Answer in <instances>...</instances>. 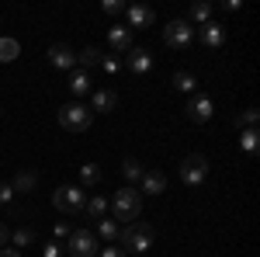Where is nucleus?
Masks as SVG:
<instances>
[{
	"label": "nucleus",
	"instance_id": "obj_33",
	"mask_svg": "<svg viewBox=\"0 0 260 257\" xmlns=\"http://www.w3.org/2000/svg\"><path fill=\"white\" fill-rule=\"evenodd\" d=\"M101 66H104L108 73H118V70H121V63H118V60H104V63H101Z\"/></svg>",
	"mask_w": 260,
	"mask_h": 257
},
{
	"label": "nucleus",
	"instance_id": "obj_34",
	"mask_svg": "<svg viewBox=\"0 0 260 257\" xmlns=\"http://www.w3.org/2000/svg\"><path fill=\"white\" fill-rule=\"evenodd\" d=\"M7 240H11V230H7V226H4V222H0V250H4V247H7Z\"/></svg>",
	"mask_w": 260,
	"mask_h": 257
},
{
	"label": "nucleus",
	"instance_id": "obj_27",
	"mask_svg": "<svg viewBox=\"0 0 260 257\" xmlns=\"http://www.w3.org/2000/svg\"><path fill=\"white\" fill-rule=\"evenodd\" d=\"M174 87H177L180 94H194V87H198V80L191 77V73H174Z\"/></svg>",
	"mask_w": 260,
	"mask_h": 257
},
{
	"label": "nucleus",
	"instance_id": "obj_23",
	"mask_svg": "<svg viewBox=\"0 0 260 257\" xmlns=\"http://www.w3.org/2000/svg\"><path fill=\"white\" fill-rule=\"evenodd\" d=\"M80 184H83V188L101 184V167H98V163H83V167H80Z\"/></svg>",
	"mask_w": 260,
	"mask_h": 257
},
{
	"label": "nucleus",
	"instance_id": "obj_30",
	"mask_svg": "<svg viewBox=\"0 0 260 257\" xmlns=\"http://www.w3.org/2000/svg\"><path fill=\"white\" fill-rule=\"evenodd\" d=\"M14 202V188H11V181H0V205H11Z\"/></svg>",
	"mask_w": 260,
	"mask_h": 257
},
{
	"label": "nucleus",
	"instance_id": "obj_16",
	"mask_svg": "<svg viewBox=\"0 0 260 257\" xmlns=\"http://www.w3.org/2000/svg\"><path fill=\"white\" fill-rule=\"evenodd\" d=\"M90 101H94V111L108 115V111H115V104H118V94H115V91H90Z\"/></svg>",
	"mask_w": 260,
	"mask_h": 257
},
{
	"label": "nucleus",
	"instance_id": "obj_28",
	"mask_svg": "<svg viewBox=\"0 0 260 257\" xmlns=\"http://www.w3.org/2000/svg\"><path fill=\"white\" fill-rule=\"evenodd\" d=\"M191 21H198V24L212 21V4H208V0H198V4L191 7Z\"/></svg>",
	"mask_w": 260,
	"mask_h": 257
},
{
	"label": "nucleus",
	"instance_id": "obj_9",
	"mask_svg": "<svg viewBox=\"0 0 260 257\" xmlns=\"http://www.w3.org/2000/svg\"><path fill=\"white\" fill-rule=\"evenodd\" d=\"M125 66H128V73H136V77H146V73L153 70V56H149V49H142V45H132V49L125 52Z\"/></svg>",
	"mask_w": 260,
	"mask_h": 257
},
{
	"label": "nucleus",
	"instance_id": "obj_7",
	"mask_svg": "<svg viewBox=\"0 0 260 257\" xmlns=\"http://www.w3.org/2000/svg\"><path fill=\"white\" fill-rule=\"evenodd\" d=\"M163 42H167L170 49H187V45L194 42V24L184 21V18H174L163 28Z\"/></svg>",
	"mask_w": 260,
	"mask_h": 257
},
{
	"label": "nucleus",
	"instance_id": "obj_10",
	"mask_svg": "<svg viewBox=\"0 0 260 257\" xmlns=\"http://www.w3.org/2000/svg\"><path fill=\"white\" fill-rule=\"evenodd\" d=\"M125 14H128V24H125L128 32H136V28H153V21H156L153 7H146V4H128Z\"/></svg>",
	"mask_w": 260,
	"mask_h": 257
},
{
	"label": "nucleus",
	"instance_id": "obj_2",
	"mask_svg": "<svg viewBox=\"0 0 260 257\" xmlns=\"http://www.w3.org/2000/svg\"><path fill=\"white\" fill-rule=\"evenodd\" d=\"M111 209H115V222H118V226H121V222L128 226V222H136L139 212H142V195L136 191V188H128V184H125L121 191H115Z\"/></svg>",
	"mask_w": 260,
	"mask_h": 257
},
{
	"label": "nucleus",
	"instance_id": "obj_1",
	"mask_svg": "<svg viewBox=\"0 0 260 257\" xmlns=\"http://www.w3.org/2000/svg\"><path fill=\"white\" fill-rule=\"evenodd\" d=\"M153 243H156V233H153V226L149 222H128L125 230L118 233V247L125 254H149L153 250Z\"/></svg>",
	"mask_w": 260,
	"mask_h": 257
},
{
	"label": "nucleus",
	"instance_id": "obj_14",
	"mask_svg": "<svg viewBox=\"0 0 260 257\" xmlns=\"http://www.w3.org/2000/svg\"><path fill=\"white\" fill-rule=\"evenodd\" d=\"M70 91H73L77 98H80V94H90V91H94L90 73H87V70H80V66H77V70H70Z\"/></svg>",
	"mask_w": 260,
	"mask_h": 257
},
{
	"label": "nucleus",
	"instance_id": "obj_22",
	"mask_svg": "<svg viewBox=\"0 0 260 257\" xmlns=\"http://www.w3.org/2000/svg\"><path fill=\"white\" fill-rule=\"evenodd\" d=\"M11 240H14V250L31 247V243H35V230H31V226H18V230L11 233Z\"/></svg>",
	"mask_w": 260,
	"mask_h": 257
},
{
	"label": "nucleus",
	"instance_id": "obj_32",
	"mask_svg": "<svg viewBox=\"0 0 260 257\" xmlns=\"http://www.w3.org/2000/svg\"><path fill=\"white\" fill-rule=\"evenodd\" d=\"M59 254H62L59 243H45V250H42V257H59Z\"/></svg>",
	"mask_w": 260,
	"mask_h": 257
},
{
	"label": "nucleus",
	"instance_id": "obj_18",
	"mask_svg": "<svg viewBox=\"0 0 260 257\" xmlns=\"http://www.w3.org/2000/svg\"><path fill=\"white\" fill-rule=\"evenodd\" d=\"M101 63H104V56H101L98 45H87L83 52H77V66H80V70H94V66H101Z\"/></svg>",
	"mask_w": 260,
	"mask_h": 257
},
{
	"label": "nucleus",
	"instance_id": "obj_24",
	"mask_svg": "<svg viewBox=\"0 0 260 257\" xmlns=\"http://www.w3.org/2000/svg\"><path fill=\"white\" fill-rule=\"evenodd\" d=\"M257 129H240V146H243V153L246 157H253L257 153Z\"/></svg>",
	"mask_w": 260,
	"mask_h": 257
},
{
	"label": "nucleus",
	"instance_id": "obj_19",
	"mask_svg": "<svg viewBox=\"0 0 260 257\" xmlns=\"http://www.w3.org/2000/svg\"><path fill=\"white\" fill-rule=\"evenodd\" d=\"M142 174H146V167H142L136 157H125V163H121V178L128 181V188L136 184V181H142Z\"/></svg>",
	"mask_w": 260,
	"mask_h": 257
},
{
	"label": "nucleus",
	"instance_id": "obj_29",
	"mask_svg": "<svg viewBox=\"0 0 260 257\" xmlns=\"http://www.w3.org/2000/svg\"><path fill=\"white\" fill-rule=\"evenodd\" d=\"M101 11H104V14H111V18H118L121 11H125V4H121V0H104V4H101Z\"/></svg>",
	"mask_w": 260,
	"mask_h": 257
},
{
	"label": "nucleus",
	"instance_id": "obj_5",
	"mask_svg": "<svg viewBox=\"0 0 260 257\" xmlns=\"http://www.w3.org/2000/svg\"><path fill=\"white\" fill-rule=\"evenodd\" d=\"M205 178H208V160L201 157V153H187V157L180 160V181L187 188H201Z\"/></svg>",
	"mask_w": 260,
	"mask_h": 257
},
{
	"label": "nucleus",
	"instance_id": "obj_11",
	"mask_svg": "<svg viewBox=\"0 0 260 257\" xmlns=\"http://www.w3.org/2000/svg\"><path fill=\"white\" fill-rule=\"evenodd\" d=\"M49 63L56 66V70H77V52L70 49V45H62V42H56V45H49Z\"/></svg>",
	"mask_w": 260,
	"mask_h": 257
},
{
	"label": "nucleus",
	"instance_id": "obj_13",
	"mask_svg": "<svg viewBox=\"0 0 260 257\" xmlns=\"http://www.w3.org/2000/svg\"><path fill=\"white\" fill-rule=\"evenodd\" d=\"M108 45H111V52L125 56V52L132 49V32H128L125 24H111V28H108Z\"/></svg>",
	"mask_w": 260,
	"mask_h": 257
},
{
	"label": "nucleus",
	"instance_id": "obj_17",
	"mask_svg": "<svg viewBox=\"0 0 260 257\" xmlns=\"http://www.w3.org/2000/svg\"><path fill=\"white\" fill-rule=\"evenodd\" d=\"M35 184H39V174H35V170H21L18 178L11 181L14 195H28V191H35Z\"/></svg>",
	"mask_w": 260,
	"mask_h": 257
},
{
	"label": "nucleus",
	"instance_id": "obj_3",
	"mask_svg": "<svg viewBox=\"0 0 260 257\" xmlns=\"http://www.w3.org/2000/svg\"><path fill=\"white\" fill-rule=\"evenodd\" d=\"M52 205L66 212V216H83V205H87V195L83 188H73V184H59L56 195H52Z\"/></svg>",
	"mask_w": 260,
	"mask_h": 257
},
{
	"label": "nucleus",
	"instance_id": "obj_20",
	"mask_svg": "<svg viewBox=\"0 0 260 257\" xmlns=\"http://www.w3.org/2000/svg\"><path fill=\"white\" fill-rule=\"evenodd\" d=\"M83 212H87V216L98 222V219H104V212H108V202H104L101 195H87V205H83Z\"/></svg>",
	"mask_w": 260,
	"mask_h": 257
},
{
	"label": "nucleus",
	"instance_id": "obj_21",
	"mask_svg": "<svg viewBox=\"0 0 260 257\" xmlns=\"http://www.w3.org/2000/svg\"><path fill=\"white\" fill-rule=\"evenodd\" d=\"M21 56L18 39H0V63H14Z\"/></svg>",
	"mask_w": 260,
	"mask_h": 257
},
{
	"label": "nucleus",
	"instance_id": "obj_31",
	"mask_svg": "<svg viewBox=\"0 0 260 257\" xmlns=\"http://www.w3.org/2000/svg\"><path fill=\"white\" fill-rule=\"evenodd\" d=\"M98 257H128V254L121 250L118 243H111V247H104V250H98Z\"/></svg>",
	"mask_w": 260,
	"mask_h": 257
},
{
	"label": "nucleus",
	"instance_id": "obj_12",
	"mask_svg": "<svg viewBox=\"0 0 260 257\" xmlns=\"http://www.w3.org/2000/svg\"><path fill=\"white\" fill-rule=\"evenodd\" d=\"M194 39H201L208 49H219L222 42H225V28H222L219 21H205V24L194 28Z\"/></svg>",
	"mask_w": 260,
	"mask_h": 257
},
{
	"label": "nucleus",
	"instance_id": "obj_35",
	"mask_svg": "<svg viewBox=\"0 0 260 257\" xmlns=\"http://www.w3.org/2000/svg\"><path fill=\"white\" fill-rule=\"evenodd\" d=\"M0 257H21V250H7V247H4V250H0Z\"/></svg>",
	"mask_w": 260,
	"mask_h": 257
},
{
	"label": "nucleus",
	"instance_id": "obj_26",
	"mask_svg": "<svg viewBox=\"0 0 260 257\" xmlns=\"http://www.w3.org/2000/svg\"><path fill=\"white\" fill-rule=\"evenodd\" d=\"M98 233L104 240H118V233H121V226L115 222V219H98Z\"/></svg>",
	"mask_w": 260,
	"mask_h": 257
},
{
	"label": "nucleus",
	"instance_id": "obj_6",
	"mask_svg": "<svg viewBox=\"0 0 260 257\" xmlns=\"http://www.w3.org/2000/svg\"><path fill=\"white\" fill-rule=\"evenodd\" d=\"M66 250L70 257H98V233L94 230H73L70 237H66Z\"/></svg>",
	"mask_w": 260,
	"mask_h": 257
},
{
	"label": "nucleus",
	"instance_id": "obj_8",
	"mask_svg": "<svg viewBox=\"0 0 260 257\" xmlns=\"http://www.w3.org/2000/svg\"><path fill=\"white\" fill-rule=\"evenodd\" d=\"M184 115H187V122H194V125H205V122H212V115H215V104H212L208 94H198V98H191V104L184 108Z\"/></svg>",
	"mask_w": 260,
	"mask_h": 257
},
{
	"label": "nucleus",
	"instance_id": "obj_15",
	"mask_svg": "<svg viewBox=\"0 0 260 257\" xmlns=\"http://www.w3.org/2000/svg\"><path fill=\"white\" fill-rule=\"evenodd\" d=\"M167 191V178H163L160 170H146L142 174V191L139 195H163Z\"/></svg>",
	"mask_w": 260,
	"mask_h": 257
},
{
	"label": "nucleus",
	"instance_id": "obj_4",
	"mask_svg": "<svg viewBox=\"0 0 260 257\" xmlns=\"http://www.w3.org/2000/svg\"><path fill=\"white\" fill-rule=\"evenodd\" d=\"M90 122H94V111L90 108H83V104H62L59 108V125L66 132H87L90 129Z\"/></svg>",
	"mask_w": 260,
	"mask_h": 257
},
{
	"label": "nucleus",
	"instance_id": "obj_25",
	"mask_svg": "<svg viewBox=\"0 0 260 257\" xmlns=\"http://www.w3.org/2000/svg\"><path fill=\"white\" fill-rule=\"evenodd\" d=\"M257 122H260V111L257 108H246V111L236 115V129H257Z\"/></svg>",
	"mask_w": 260,
	"mask_h": 257
}]
</instances>
